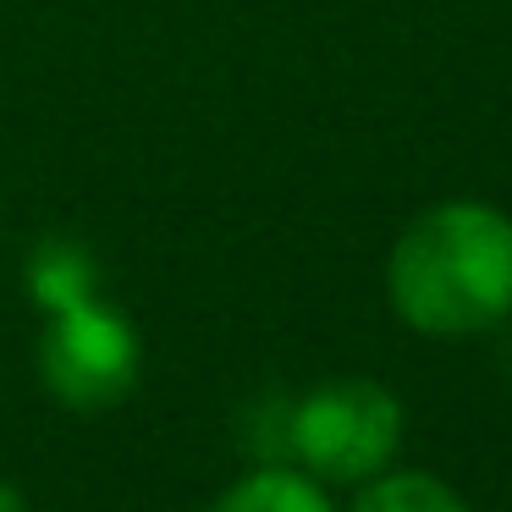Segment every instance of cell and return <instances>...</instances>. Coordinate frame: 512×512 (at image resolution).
Masks as SVG:
<instances>
[{"instance_id": "cell-6", "label": "cell", "mask_w": 512, "mask_h": 512, "mask_svg": "<svg viewBox=\"0 0 512 512\" xmlns=\"http://www.w3.org/2000/svg\"><path fill=\"white\" fill-rule=\"evenodd\" d=\"M353 512H468L435 474H386L358 496Z\"/></svg>"}, {"instance_id": "cell-2", "label": "cell", "mask_w": 512, "mask_h": 512, "mask_svg": "<svg viewBox=\"0 0 512 512\" xmlns=\"http://www.w3.org/2000/svg\"><path fill=\"white\" fill-rule=\"evenodd\" d=\"M402 441V402L375 380H325L292 408V452L325 479H375Z\"/></svg>"}, {"instance_id": "cell-7", "label": "cell", "mask_w": 512, "mask_h": 512, "mask_svg": "<svg viewBox=\"0 0 512 512\" xmlns=\"http://www.w3.org/2000/svg\"><path fill=\"white\" fill-rule=\"evenodd\" d=\"M0 512H28V507H23V496H17L12 485H0Z\"/></svg>"}, {"instance_id": "cell-3", "label": "cell", "mask_w": 512, "mask_h": 512, "mask_svg": "<svg viewBox=\"0 0 512 512\" xmlns=\"http://www.w3.org/2000/svg\"><path fill=\"white\" fill-rule=\"evenodd\" d=\"M39 375L50 397L78 413L116 408L138 386V331L100 298L56 309L39 342Z\"/></svg>"}, {"instance_id": "cell-5", "label": "cell", "mask_w": 512, "mask_h": 512, "mask_svg": "<svg viewBox=\"0 0 512 512\" xmlns=\"http://www.w3.org/2000/svg\"><path fill=\"white\" fill-rule=\"evenodd\" d=\"M210 512H331V501L292 468H259V474L237 479Z\"/></svg>"}, {"instance_id": "cell-1", "label": "cell", "mask_w": 512, "mask_h": 512, "mask_svg": "<svg viewBox=\"0 0 512 512\" xmlns=\"http://www.w3.org/2000/svg\"><path fill=\"white\" fill-rule=\"evenodd\" d=\"M386 281L413 331H490L512 314V221L474 199L435 204L397 237Z\"/></svg>"}, {"instance_id": "cell-4", "label": "cell", "mask_w": 512, "mask_h": 512, "mask_svg": "<svg viewBox=\"0 0 512 512\" xmlns=\"http://www.w3.org/2000/svg\"><path fill=\"white\" fill-rule=\"evenodd\" d=\"M28 292L39 309H72V303L94 298V259L78 243H45L28 259Z\"/></svg>"}]
</instances>
